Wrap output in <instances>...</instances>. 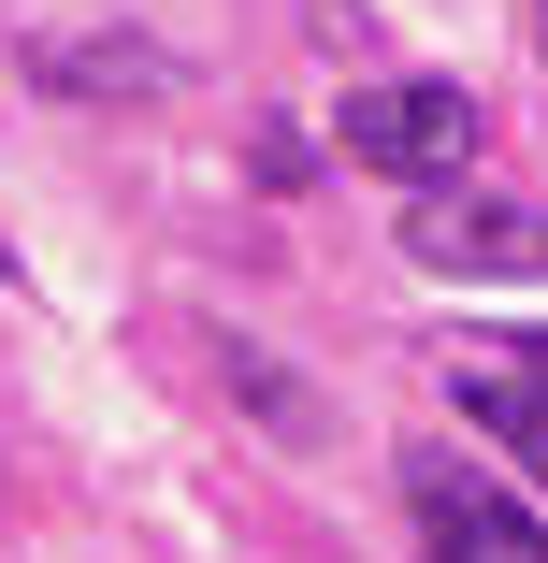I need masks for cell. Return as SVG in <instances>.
I'll return each instance as SVG.
<instances>
[{"instance_id":"1","label":"cell","mask_w":548,"mask_h":563,"mask_svg":"<svg viewBox=\"0 0 548 563\" xmlns=\"http://www.w3.org/2000/svg\"><path fill=\"white\" fill-rule=\"evenodd\" d=\"M347 159L361 174H404V188H462V159H477V87H448V73H390V87H347Z\"/></svg>"},{"instance_id":"2","label":"cell","mask_w":548,"mask_h":563,"mask_svg":"<svg viewBox=\"0 0 548 563\" xmlns=\"http://www.w3.org/2000/svg\"><path fill=\"white\" fill-rule=\"evenodd\" d=\"M404 261L462 275V289H519V275H548V217L505 202V188H418L404 202Z\"/></svg>"},{"instance_id":"3","label":"cell","mask_w":548,"mask_h":563,"mask_svg":"<svg viewBox=\"0 0 548 563\" xmlns=\"http://www.w3.org/2000/svg\"><path fill=\"white\" fill-rule=\"evenodd\" d=\"M404 520H418L433 563H548V520L505 506V492L462 477V463H404Z\"/></svg>"},{"instance_id":"4","label":"cell","mask_w":548,"mask_h":563,"mask_svg":"<svg viewBox=\"0 0 548 563\" xmlns=\"http://www.w3.org/2000/svg\"><path fill=\"white\" fill-rule=\"evenodd\" d=\"M30 73H44L58 101H159V87H174L159 44H30Z\"/></svg>"},{"instance_id":"5","label":"cell","mask_w":548,"mask_h":563,"mask_svg":"<svg viewBox=\"0 0 548 563\" xmlns=\"http://www.w3.org/2000/svg\"><path fill=\"white\" fill-rule=\"evenodd\" d=\"M462 405H477V419L519 448V463L548 477V376H519V362H477V376H462Z\"/></svg>"},{"instance_id":"6","label":"cell","mask_w":548,"mask_h":563,"mask_svg":"<svg viewBox=\"0 0 548 563\" xmlns=\"http://www.w3.org/2000/svg\"><path fill=\"white\" fill-rule=\"evenodd\" d=\"M232 390H246V405H275V419H289V448L317 433V405H303V376H289V362H260V347H232Z\"/></svg>"}]
</instances>
